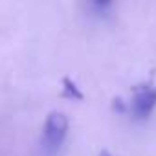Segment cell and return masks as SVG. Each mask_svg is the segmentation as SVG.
Instances as JSON below:
<instances>
[{
	"label": "cell",
	"instance_id": "277c9868",
	"mask_svg": "<svg viewBox=\"0 0 156 156\" xmlns=\"http://www.w3.org/2000/svg\"><path fill=\"white\" fill-rule=\"evenodd\" d=\"M108 2H110V0H94V4H96L98 8H105Z\"/></svg>",
	"mask_w": 156,
	"mask_h": 156
},
{
	"label": "cell",
	"instance_id": "7a4b0ae2",
	"mask_svg": "<svg viewBox=\"0 0 156 156\" xmlns=\"http://www.w3.org/2000/svg\"><path fill=\"white\" fill-rule=\"evenodd\" d=\"M154 107H156V87H152V85L136 87L134 94H132V101H130L132 116L138 119H145L151 116Z\"/></svg>",
	"mask_w": 156,
	"mask_h": 156
},
{
	"label": "cell",
	"instance_id": "3957f363",
	"mask_svg": "<svg viewBox=\"0 0 156 156\" xmlns=\"http://www.w3.org/2000/svg\"><path fill=\"white\" fill-rule=\"evenodd\" d=\"M62 83H64V94H66L68 98H72V99H83V94L79 92V88L75 87V83H72L68 77H66Z\"/></svg>",
	"mask_w": 156,
	"mask_h": 156
},
{
	"label": "cell",
	"instance_id": "5b68a950",
	"mask_svg": "<svg viewBox=\"0 0 156 156\" xmlns=\"http://www.w3.org/2000/svg\"><path fill=\"white\" fill-rule=\"evenodd\" d=\"M101 156H110V154H108V152H103V154H101Z\"/></svg>",
	"mask_w": 156,
	"mask_h": 156
},
{
	"label": "cell",
	"instance_id": "6da1fadb",
	"mask_svg": "<svg viewBox=\"0 0 156 156\" xmlns=\"http://www.w3.org/2000/svg\"><path fill=\"white\" fill-rule=\"evenodd\" d=\"M66 132H68V118L62 112H51L46 118V123L42 129V140H41L42 149L48 154H55L61 149L66 138Z\"/></svg>",
	"mask_w": 156,
	"mask_h": 156
}]
</instances>
